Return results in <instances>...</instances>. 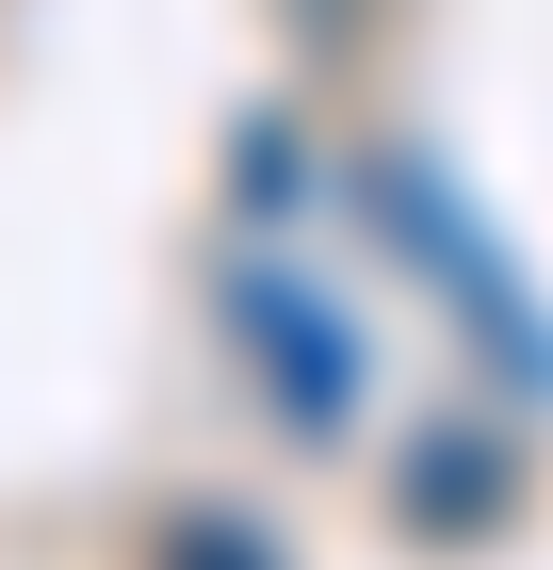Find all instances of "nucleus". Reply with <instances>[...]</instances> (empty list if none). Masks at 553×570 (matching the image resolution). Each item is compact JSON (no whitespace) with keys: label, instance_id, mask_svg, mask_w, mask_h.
<instances>
[{"label":"nucleus","instance_id":"f257e3e1","mask_svg":"<svg viewBox=\"0 0 553 570\" xmlns=\"http://www.w3.org/2000/svg\"><path fill=\"white\" fill-rule=\"evenodd\" d=\"M505 505H521V473L488 456V440H424V456H407V522L424 538H488Z\"/></svg>","mask_w":553,"mask_h":570}]
</instances>
